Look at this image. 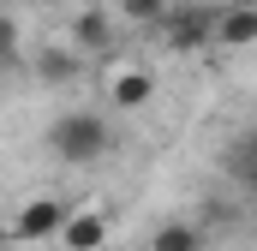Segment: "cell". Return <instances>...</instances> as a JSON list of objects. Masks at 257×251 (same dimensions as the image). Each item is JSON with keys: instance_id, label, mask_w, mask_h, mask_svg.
I'll return each instance as SVG.
<instances>
[{"instance_id": "obj_1", "label": "cell", "mask_w": 257, "mask_h": 251, "mask_svg": "<svg viewBox=\"0 0 257 251\" xmlns=\"http://www.w3.org/2000/svg\"><path fill=\"white\" fill-rule=\"evenodd\" d=\"M108 144H114V132H108L102 114H90V108H72V114H60V120L48 126V150H54L60 162H72V168L102 162Z\"/></svg>"}, {"instance_id": "obj_2", "label": "cell", "mask_w": 257, "mask_h": 251, "mask_svg": "<svg viewBox=\"0 0 257 251\" xmlns=\"http://www.w3.org/2000/svg\"><path fill=\"white\" fill-rule=\"evenodd\" d=\"M209 24H215V6H209V0H168V12L156 18V30H162L168 48H180V54L209 48Z\"/></svg>"}, {"instance_id": "obj_3", "label": "cell", "mask_w": 257, "mask_h": 251, "mask_svg": "<svg viewBox=\"0 0 257 251\" xmlns=\"http://www.w3.org/2000/svg\"><path fill=\"white\" fill-rule=\"evenodd\" d=\"M60 221H66V203H60V197H30V203L12 215V239H18V245H36V239L60 233Z\"/></svg>"}, {"instance_id": "obj_4", "label": "cell", "mask_w": 257, "mask_h": 251, "mask_svg": "<svg viewBox=\"0 0 257 251\" xmlns=\"http://www.w3.org/2000/svg\"><path fill=\"white\" fill-rule=\"evenodd\" d=\"M209 42H221V48H251V42H257V6H251V0H233V6H215V24H209Z\"/></svg>"}, {"instance_id": "obj_5", "label": "cell", "mask_w": 257, "mask_h": 251, "mask_svg": "<svg viewBox=\"0 0 257 251\" xmlns=\"http://www.w3.org/2000/svg\"><path fill=\"white\" fill-rule=\"evenodd\" d=\"M60 239L66 251H102L108 245V215H96V209H66V221H60Z\"/></svg>"}, {"instance_id": "obj_6", "label": "cell", "mask_w": 257, "mask_h": 251, "mask_svg": "<svg viewBox=\"0 0 257 251\" xmlns=\"http://www.w3.org/2000/svg\"><path fill=\"white\" fill-rule=\"evenodd\" d=\"M66 36H72V48H78V54H108V48H114V18L90 6V12H78V18H72V30H66Z\"/></svg>"}, {"instance_id": "obj_7", "label": "cell", "mask_w": 257, "mask_h": 251, "mask_svg": "<svg viewBox=\"0 0 257 251\" xmlns=\"http://www.w3.org/2000/svg\"><path fill=\"white\" fill-rule=\"evenodd\" d=\"M30 72H36V84H78L84 78V54L78 48H42L30 60Z\"/></svg>"}, {"instance_id": "obj_8", "label": "cell", "mask_w": 257, "mask_h": 251, "mask_svg": "<svg viewBox=\"0 0 257 251\" xmlns=\"http://www.w3.org/2000/svg\"><path fill=\"white\" fill-rule=\"evenodd\" d=\"M108 90H114V108H126V114H132V108H144V102L156 96V72L132 66V72H120V78H114Z\"/></svg>"}, {"instance_id": "obj_9", "label": "cell", "mask_w": 257, "mask_h": 251, "mask_svg": "<svg viewBox=\"0 0 257 251\" xmlns=\"http://www.w3.org/2000/svg\"><path fill=\"white\" fill-rule=\"evenodd\" d=\"M227 180L239 191L257 186V132H239V138H233V150H227Z\"/></svg>"}, {"instance_id": "obj_10", "label": "cell", "mask_w": 257, "mask_h": 251, "mask_svg": "<svg viewBox=\"0 0 257 251\" xmlns=\"http://www.w3.org/2000/svg\"><path fill=\"white\" fill-rule=\"evenodd\" d=\"M150 251H203V227L197 221H162Z\"/></svg>"}, {"instance_id": "obj_11", "label": "cell", "mask_w": 257, "mask_h": 251, "mask_svg": "<svg viewBox=\"0 0 257 251\" xmlns=\"http://www.w3.org/2000/svg\"><path fill=\"white\" fill-rule=\"evenodd\" d=\"M162 12H168V0H120V18L126 24H156Z\"/></svg>"}, {"instance_id": "obj_12", "label": "cell", "mask_w": 257, "mask_h": 251, "mask_svg": "<svg viewBox=\"0 0 257 251\" xmlns=\"http://www.w3.org/2000/svg\"><path fill=\"white\" fill-rule=\"evenodd\" d=\"M12 66H18V18L0 12V72H12Z\"/></svg>"}, {"instance_id": "obj_13", "label": "cell", "mask_w": 257, "mask_h": 251, "mask_svg": "<svg viewBox=\"0 0 257 251\" xmlns=\"http://www.w3.org/2000/svg\"><path fill=\"white\" fill-rule=\"evenodd\" d=\"M12 251H36V245H12Z\"/></svg>"}]
</instances>
